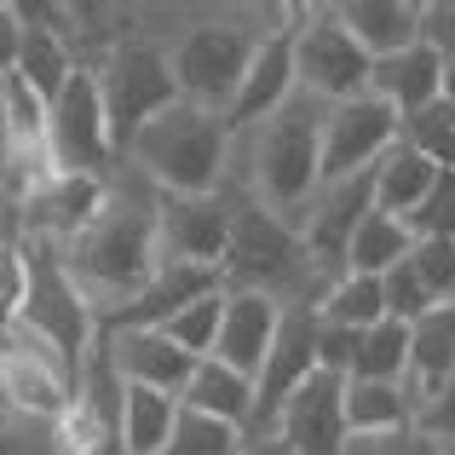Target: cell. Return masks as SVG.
I'll list each match as a JSON object with an SVG mask.
<instances>
[{
    "label": "cell",
    "mask_w": 455,
    "mask_h": 455,
    "mask_svg": "<svg viewBox=\"0 0 455 455\" xmlns=\"http://www.w3.org/2000/svg\"><path fill=\"white\" fill-rule=\"evenodd\" d=\"M0 455H46L41 450V421H29V415H0Z\"/></svg>",
    "instance_id": "37"
},
{
    "label": "cell",
    "mask_w": 455,
    "mask_h": 455,
    "mask_svg": "<svg viewBox=\"0 0 455 455\" xmlns=\"http://www.w3.org/2000/svg\"><path fill=\"white\" fill-rule=\"evenodd\" d=\"M415 254V231L403 220H392V213H369L363 225H357L352 248H346V271L352 277H387L392 266H403V259Z\"/></svg>",
    "instance_id": "25"
},
{
    "label": "cell",
    "mask_w": 455,
    "mask_h": 455,
    "mask_svg": "<svg viewBox=\"0 0 455 455\" xmlns=\"http://www.w3.org/2000/svg\"><path fill=\"white\" fill-rule=\"evenodd\" d=\"M294 92H300V76H294V35L277 29L266 46H259V58H254V69H248L243 92H236L231 116H225V127H231L236 139L254 133V127L271 122V116H277Z\"/></svg>",
    "instance_id": "14"
},
{
    "label": "cell",
    "mask_w": 455,
    "mask_h": 455,
    "mask_svg": "<svg viewBox=\"0 0 455 455\" xmlns=\"http://www.w3.org/2000/svg\"><path fill=\"white\" fill-rule=\"evenodd\" d=\"M18 52H23V18L18 6H0V81L18 76Z\"/></svg>",
    "instance_id": "38"
},
{
    "label": "cell",
    "mask_w": 455,
    "mask_h": 455,
    "mask_svg": "<svg viewBox=\"0 0 455 455\" xmlns=\"http://www.w3.org/2000/svg\"><path fill=\"white\" fill-rule=\"evenodd\" d=\"M231 150H236V133L225 127V116L185 99L173 110H162L156 122H145L127 145L133 167L156 185V196H220Z\"/></svg>",
    "instance_id": "3"
},
{
    "label": "cell",
    "mask_w": 455,
    "mask_h": 455,
    "mask_svg": "<svg viewBox=\"0 0 455 455\" xmlns=\"http://www.w3.org/2000/svg\"><path fill=\"white\" fill-rule=\"evenodd\" d=\"M317 334H323V317L311 306H283V329H277L271 357H266V369H259V380H254L259 403H254V427H248V438L271 433L277 415H283V403H289L294 392L323 369L317 363Z\"/></svg>",
    "instance_id": "10"
},
{
    "label": "cell",
    "mask_w": 455,
    "mask_h": 455,
    "mask_svg": "<svg viewBox=\"0 0 455 455\" xmlns=\"http://www.w3.org/2000/svg\"><path fill=\"white\" fill-rule=\"evenodd\" d=\"M92 69H99V92H104V110H110L116 150H127L139 127L179 104L173 52H162V46H150V41H133V35H127V41L116 46V52H104Z\"/></svg>",
    "instance_id": "6"
},
{
    "label": "cell",
    "mask_w": 455,
    "mask_h": 455,
    "mask_svg": "<svg viewBox=\"0 0 455 455\" xmlns=\"http://www.w3.org/2000/svg\"><path fill=\"white\" fill-rule=\"evenodd\" d=\"M185 403L150 387H127L122 392V455H162L173 444V427Z\"/></svg>",
    "instance_id": "24"
},
{
    "label": "cell",
    "mask_w": 455,
    "mask_h": 455,
    "mask_svg": "<svg viewBox=\"0 0 455 455\" xmlns=\"http://www.w3.org/2000/svg\"><path fill=\"white\" fill-rule=\"evenodd\" d=\"M410 334H415V352H410V380L403 387H410L415 415H421V403L455 375V306H433Z\"/></svg>",
    "instance_id": "22"
},
{
    "label": "cell",
    "mask_w": 455,
    "mask_h": 455,
    "mask_svg": "<svg viewBox=\"0 0 455 455\" xmlns=\"http://www.w3.org/2000/svg\"><path fill=\"white\" fill-rule=\"evenodd\" d=\"M444 99L455 104V58H450V64H444Z\"/></svg>",
    "instance_id": "42"
},
{
    "label": "cell",
    "mask_w": 455,
    "mask_h": 455,
    "mask_svg": "<svg viewBox=\"0 0 455 455\" xmlns=\"http://www.w3.org/2000/svg\"><path fill=\"white\" fill-rule=\"evenodd\" d=\"M12 156V127H6V99H0V162Z\"/></svg>",
    "instance_id": "41"
},
{
    "label": "cell",
    "mask_w": 455,
    "mask_h": 455,
    "mask_svg": "<svg viewBox=\"0 0 455 455\" xmlns=\"http://www.w3.org/2000/svg\"><path fill=\"white\" fill-rule=\"evenodd\" d=\"M248 433L231 421H213L202 410H179V427H173V444L162 455H243Z\"/></svg>",
    "instance_id": "29"
},
{
    "label": "cell",
    "mask_w": 455,
    "mask_h": 455,
    "mask_svg": "<svg viewBox=\"0 0 455 455\" xmlns=\"http://www.w3.org/2000/svg\"><path fill=\"white\" fill-rule=\"evenodd\" d=\"M317 317L334 323V329L369 334L375 323H387V289H380V277H352V271H346V277L329 289V300L317 306Z\"/></svg>",
    "instance_id": "27"
},
{
    "label": "cell",
    "mask_w": 455,
    "mask_h": 455,
    "mask_svg": "<svg viewBox=\"0 0 455 455\" xmlns=\"http://www.w3.org/2000/svg\"><path fill=\"white\" fill-rule=\"evenodd\" d=\"M104 346H110L127 387H150V392H167V398H185L190 375H196V357L179 352L162 329H110Z\"/></svg>",
    "instance_id": "13"
},
{
    "label": "cell",
    "mask_w": 455,
    "mask_h": 455,
    "mask_svg": "<svg viewBox=\"0 0 455 455\" xmlns=\"http://www.w3.org/2000/svg\"><path fill=\"white\" fill-rule=\"evenodd\" d=\"M415 433H427V438H455V375L421 403V415H415Z\"/></svg>",
    "instance_id": "35"
},
{
    "label": "cell",
    "mask_w": 455,
    "mask_h": 455,
    "mask_svg": "<svg viewBox=\"0 0 455 455\" xmlns=\"http://www.w3.org/2000/svg\"><path fill=\"white\" fill-rule=\"evenodd\" d=\"M403 145L410 150H421L433 167H455V104L450 99H438V104H427L421 116H410L403 122Z\"/></svg>",
    "instance_id": "30"
},
{
    "label": "cell",
    "mask_w": 455,
    "mask_h": 455,
    "mask_svg": "<svg viewBox=\"0 0 455 455\" xmlns=\"http://www.w3.org/2000/svg\"><path fill=\"white\" fill-rule=\"evenodd\" d=\"M421 41L433 46L438 58H455V0H433V6H427V18H421Z\"/></svg>",
    "instance_id": "36"
},
{
    "label": "cell",
    "mask_w": 455,
    "mask_h": 455,
    "mask_svg": "<svg viewBox=\"0 0 455 455\" xmlns=\"http://www.w3.org/2000/svg\"><path fill=\"white\" fill-rule=\"evenodd\" d=\"M421 18H427L421 0H346L340 6V23L357 35V46L375 64L421 46Z\"/></svg>",
    "instance_id": "17"
},
{
    "label": "cell",
    "mask_w": 455,
    "mask_h": 455,
    "mask_svg": "<svg viewBox=\"0 0 455 455\" xmlns=\"http://www.w3.org/2000/svg\"><path fill=\"white\" fill-rule=\"evenodd\" d=\"M277 329H283V300H271V294H243V289H231L213 357H220L225 369H236V375L259 380V369H266V357H271V340H277Z\"/></svg>",
    "instance_id": "15"
},
{
    "label": "cell",
    "mask_w": 455,
    "mask_h": 455,
    "mask_svg": "<svg viewBox=\"0 0 455 455\" xmlns=\"http://www.w3.org/2000/svg\"><path fill=\"white\" fill-rule=\"evenodd\" d=\"M323 122H329V104L311 99V92H294L271 122H259L254 133L236 139L248 202L271 208L294 231L306 225L311 202L323 190Z\"/></svg>",
    "instance_id": "1"
},
{
    "label": "cell",
    "mask_w": 455,
    "mask_h": 455,
    "mask_svg": "<svg viewBox=\"0 0 455 455\" xmlns=\"http://www.w3.org/2000/svg\"><path fill=\"white\" fill-rule=\"evenodd\" d=\"M380 289H387V317L410 323V329H415V323H421L427 311L438 306L433 294H427V283L415 277V266H410V259H403V266H392L387 277H380Z\"/></svg>",
    "instance_id": "32"
},
{
    "label": "cell",
    "mask_w": 455,
    "mask_h": 455,
    "mask_svg": "<svg viewBox=\"0 0 455 455\" xmlns=\"http://www.w3.org/2000/svg\"><path fill=\"white\" fill-rule=\"evenodd\" d=\"M363 455H438V444L427 433H398V438H375V444H363Z\"/></svg>",
    "instance_id": "39"
},
{
    "label": "cell",
    "mask_w": 455,
    "mask_h": 455,
    "mask_svg": "<svg viewBox=\"0 0 455 455\" xmlns=\"http://www.w3.org/2000/svg\"><path fill=\"white\" fill-rule=\"evenodd\" d=\"M220 289H225V271L185 266V259H162V271L150 277V289L139 294V300L110 323V329H162L167 317H179L185 306L208 300V294H220Z\"/></svg>",
    "instance_id": "16"
},
{
    "label": "cell",
    "mask_w": 455,
    "mask_h": 455,
    "mask_svg": "<svg viewBox=\"0 0 455 455\" xmlns=\"http://www.w3.org/2000/svg\"><path fill=\"white\" fill-rule=\"evenodd\" d=\"M415 277L427 283V294H433L438 306H455V243H444V236H421L410 254Z\"/></svg>",
    "instance_id": "31"
},
{
    "label": "cell",
    "mask_w": 455,
    "mask_h": 455,
    "mask_svg": "<svg viewBox=\"0 0 455 455\" xmlns=\"http://www.w3.org/2000/svg\"><path fill=\"white\" fill-rule=\"evenodd\" d=\"M64 266L87 306H104L122 317L150 277L162 271V231H156V202L139 196H110L104 213L64 248Z\"/></svg>",
    "instance_id": "2"
},
{
    "label": "cell",
    "mask_w": 455,
    "mask_h": 455,
    "mask_svg": "<svg viewBox=\"0 0 455 455\" xmlns=\"http://www.w3.org/2000/svg\"><path fill=\"white\" fill-rule=\"evenodd\" d=\"M225 300H231V289H220V294H208V300L185 306L179 317H167V323H162V334H167V340L179 346V352H190V357L202 363V357H213V346H220Z\"/></svg>",
    "instance_id": "28"
},
{
    "label": "cell",
    "mask_w": 455,
    "mask_h": 455,
    "mask_svg": "<svg viewBox=\"0 0 455 455\" xmlns=\"http://www.w3.org/2000/svg\"><path fill=\"white\" fill-rule=\"evenodd\" d=\"M410 231H415V243H421V236H444V243H455V167H450V173H438L433 196L415 208Z\"/></svg>",
    "instance_id": "33"
},
{
    "label": "cell",
    "mask_w": 455,
    "mask_h": 455,
    "mask_svg": "<svg viewBox=\"0 0 455 455\" xmlns=\"http://www.w3.org/2000/svg\"><path fill=\"white\" fill-rule=\"evenodd\" d=\"M398 139H403V116L387 99H375V92L329 104V122H323V185L375 173L380 156L398 145Z\"/></svg>",
    "instance_id": "9"
},
{
    "label": "cell",
    "mask_w": 455,
    "mask_h": 455,
    "mask_svg": "<svg viewBox=\"0 0 455 455\" xmlns=\"http://www.w3.org/2000/svg\"><path fill=\"white\" fill-rule=\"evenodd\" d=\"M116 133H110V110L99 92V69L81 64L69 76V87L52 99V122H46V162L52 173H87L99 179V167H110Z\"/></svg>",
    "instance_id": "8"
},
{
    "label": "cell",
    "mask_w": 455,
    "mask_h": 455,
    "mask_svg": "<svg viewBox=\"0 0 455 455\" xmlns=\"http://www.w3.org/2000/svg\"><path fill=\"white\" fill-rule=\"evenodd\" d=\"M438 173H444V167H433L421 150H410V145L398 139V145L380 156V167H375V208L410 225V220H415V208L433 196Z\"/></svg>",
    "instance_id": "21"
},
{
    "label": "cell",
    "mask_w": 455,
    "mask_h": 455,
    "mask_svg": "<svg viewBox=\"0 0 455 455\" xmlns=\"http://www.w3.org/2000/svg\"><path fill=\"white\" fill-rule=\"evenodd\" d=\"M18 329H29V334H41L46 346H58V352L76 363V375H81L87 346H92V306H87V294L76 289L64 254H58L46 236L23 248V306H18Z\"/></svg>",
    "instance_id": "5"
},
{
    "label": "cell",
    "mask_w": 455,
    "mask_h": 455,
    "mask_svg": "<svg viewBox=\"0 0 455 455\" xmlns=\"http://www.w3.org/2000/svg\"><path fill=\"white\" fill-rule=\"evenodd\" d=\"M369 92H375V99H387L392 110L410 122V116L427 110V104L444 99V58H438L427 41L410 46V52H398V58H380Z\"/></svg>",
    "instance_id": "18"
},
{
    "label": "cell",
    "mask_w": 455,
    "mask_h": 455,
    "mask_svg": "<svg viewBox=\"0 0 455 455\" xmlns=\"http://www.w3.org/2000/svg\"><path fill=\"white\" fill-rule=\"evenodd\" d=\"M277 29H243L236 18H202L179 35L173 46V76H179V99L202 104L213 116H231L236 92H243L248 69H254L259 46Z\"/></svg>",
    "instance_id": "4"
},
{
    "label": "cell",
    "mask_w": 455,
    "mask_h": 455,
    "mask_svg": "<svg viewBox=\"0 0 455 455\" xmlns=\"http://www.w3.org/2000/svg\"><path fill=\"white\" fill-rule=\"evenodd\" d=\"M294 76H300V92L323 104H346L363 99L369 81H375V58L357 46V35L340 23V6H311L294 12Z\"/></svg>",
    "instance_id": "7"
},
{
    "label": "cell",
    "mask_w": 455,
    "mask_h": 455,
    "mask_svg": "<svg viewBox=\"0 0 455 455\" xmlns=\"http://www.w3.org/2000/svg\"><path fill=\"white\" fill-rule=\"evenodd\" d=\"M410 352H415L410 323L387 317V323H375V329L363 334L357 363H352V375H346V380H410Z\"/></svg>",
    "instance_id": "26"
},
{
    "label": "cell",
    "mask_w": 455,
    "mask_h": 455,
    "mask_svg": "<svg viewBox=\"0 0 455 455\" xmlns=\"http://www.w3.org/2000/svg\"><path fill=\"white\" fill-rule=\"evenodd\" d=\"M243 455H294V450L283 444L277 433H254V438H248V444H243Z\"/></svg>",
    "instance_id": "40"
},
{
    "label": "cell",
    "mask_w": 455,
    "mask_h": 455,
    "mask_svg": "<svg viewBox=\"0 0 455 455\" xmlns=\"http://www.w3.org/2000/svg\"><path fill=\"white\" fill-rule=\"evenodd\" d=\"M18 18H23V52H18V76L29 81L35 92H41L46 104L58 99V92L69 87V76H76V58H69V35L64 29H52V6H18Z\"/></svg>",
    "instance_id": "19"
},
{
    "label": "cell",
    "mask_w": 455,
    "mask_h": 455,
    "mask_svg": "<svg viewBox=\"0 0 455 455\" xmlns=\"http://www.w3.org/2000/svg\"><path fill=\"white\" fill-rule=\"evenodd\" d=\"M271 433L283 438L294 455H346L352 450V427H346V375H317L283 403L277 427Z\"/></svg>",
    "instance_id": "11"
},
{
    "label": "cell",
    "mask_w": 455,
    "mask_h": 455,
    "mask_svg": "<svg viewBox=\"0 0 455 455\" xmlns=\"http://www.w3.org/2000/svg\"><path fill=\"white\" fill-rule=\"evenodd\" d=\"M346 427L357 444L415 433V398L403 380H346Z\"/></svg>",
    "instance_id": "20"
},
{
    "label": "cell",
    "mask_w": 455,
    "mask_h": 455,
    "mask_svg": "<svg viewBox=\"0 0 455 455\" xmlns=\"http://www.w3.org/2000/svg\"><path fill=\"white\" fill-rule=\"evenodd\" d=\"M179 403H185V410L213 415V421H231V427H243V433H248V427H254V403H259V392H254V380L236 375V369H225L220 357H202Z\"/></svg>",
    "instance_id": "23"
},
{
    "label": "cell",
    "mask_w": 455,
    "mask_h": 455,
    "mask_svg": "<svg viewBox=\"0 0 455 455\" xmlns=\"http://www.w3.org/2000/svg\"><path fill=\"white\" fill-rule=\"evenodd\" d=\"M156 231H162V259L220 271L225 248H231V202L225 196H156Z\"/></svg>",
    "instance_id": "12"
},
{
    "label": "cell",
    "mask_w": 455,
    "mask_h": 455,
    "mask_svg": "<svg viewBox=\"0 0 455 455\" xmlns=\"http://www.w3.org/2000/svg\"><path fill=\"white\" fill-rule=\"evenodd\" d=\"M357 346H363V334H357V329H334V323H323V334H317V363L329 369V375H352Z\"/></svg>",
    "instance_id": "34"
}]
</instances>
